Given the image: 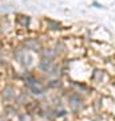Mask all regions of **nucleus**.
<instances>
[{
  "mask_svg": "<svg viewBox=\"0 0 115 121\" xmlns=\"http://www.w3.org/2000/svg\"><path fill=\"white\" fill-rule=\"evenodd\" d=\"M52 66V63H51V59H47V58H44V59L40 62V65H39V67L40 69H43L44 71H47L50 67Z\"/></svg>",
  "mask_w": 115,
  "mask_h": 121,
  "instance_id": "4",
  "label": "nucleus"
},
{
  "mask_svg": "<svg viewBox=\"0 0 115 121\" xmlns=\"http://www.w3.org/2000/svg\"><path fill=\"white\" fill-rule=\"evenodd\" d=\"M68 102H70V106L74 109V110H78L83 106V99L79 97L78 94H72L68 97Z\"/></svg>",
  "mask_w": 115,
  "mask_h": 121,
  "instance_id": "2",
  "label": "nucleus"
},
{
  "mask_svg": "<svg viewBox=\"0 0 115 121\" xmlns=\"http://www.w3.org/2000/svg\"><path fill=\"white\" fill-rule=\"evenodd\" d=\"M13 93H15V90H13L12 86H5L4 90H3V97L5 99H11L13 97Z\"/></svg>",
  "mask_w": 115,
  "mask_h": 121,
  "instance_id": "3",
  "label": "nucleus"
},
{
  "mask_svg": "<svg viewBox=\"0 0 115 121\" xmlns=\"http://www.w3.org/2000/svg\"><path fill=\"white\" fill-rule=\"evenodd\" d=\"M46 73H47L50 77H56V75H59V67L55 66V65H52L51 67L46 71Z\"/></svg>",
  "mask_w": 115,
  "mask_h": 121,
  "instance_id": "5",
  "label": "nucleus"
},
{
  "mask_svg": "<svg viewBox=\"0 0 115 121\" xmlns=\"http://www.w3.org/2000/svg\"><path fill=\"white\" fill-rule=\"evenodd\" d=\"M19 22H21V23H23V24H26V26H27V24L30 23V19H28V17H26V16H24V19H19Z\"/></svg>",
  "mask_w": 115,
  "mask_h": 121,
  "instance_id": "7",
  "label": "nucleus"
},
{
  "mask_svg": "<svg viewBox=\"0 0 115 121\" xmlns=\"http://www.w3.org/2000/svg\"><path fill=\"white\" fill-rule=\"evenodd\" d=\"M27 85H28V87L31 89V91H32L34 94H43V93L46 91V87L42 86L40 82L36 81V79L32 78V77L27 78Z\"/></svg>",
  "mask_w": 115,
  "mask_h": 121,
  "instance_id": "1",
  "label": "nucleus"
},
{
  "mask_svg": "<svg viewBox=\"0 0 115 121\" xmlns=\"http://www.w3.org/2000/svg\"><path fill=\"white\" fill-rule=\"evenodd\" d=\"M43 55H44V58H48V59H52V58L55 56V51H54L52 48H46V50L43 51Z\"/></svg>",
  "mask_w": 115,
  "mask_h": 121,
  "instance_id": "6",
  "label": "nucleus"
}]
</instances>
